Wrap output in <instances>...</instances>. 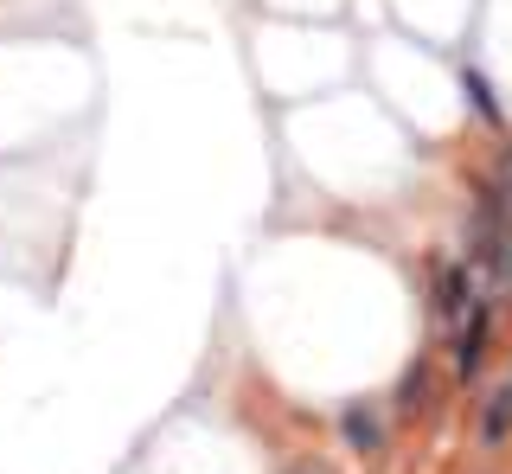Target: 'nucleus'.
<instances>
[{"label":"nucleus","instance_id":"obj_1","mask_svg":"<svg viewBox=\"0 0 512 474\" xmlns=\"http://www.w3.org/2000/svg\"><path fill=\"white\" fill-rule=\"evenodd\" d=\"M487 334H493V308L480 302L468 321H461V334H455V378L461 385H474V372L487 366Z\"/></svg>","mask_w":512,"mask_h":474},{"label":"nucleus","instance_id":"obj_2","mask_svg":"<svg viewBox=\"0 0 512 474\" xmlns=\"http://www.w3.org/2000/svg\"><path fill=\"white\" fill-rule=\"evenodd\" d=\"M340 430H346V442H352V455H372L378 442H384V423L372 417V404H346V410H340Z\"/></svg>","mask_w":512,"mask_h":474},{"label":"nucleus","instance_id":"obj_3","mask_svg":"<svg viewBox=\"0 0 512 474\" xmlns=\"http://www.w3.org/2000/svg\"><path fill=\"white\" fill-rule=\"evenodd\" d=\"M512 436V385H500L480 410V442H506Z\"/></svg>","mask_w":512,"mask_h":474},{"label":"nucleus","instance_id":"obj_4","mask_svg":"<svg viewBox=\"0 0 512 474\" xmlns=\"http://www.w3.org/2000/svg\"><path fill=\"white\" fill-rule=\"evenodd\" d=\"M461 90H468V103H474L487 122H500V97H493V84H487L480 71H461Z\"/></svg>","mask_w":512,"mask_h":474},{"label":"nucleus","instance_id":"obj_5","mask_svg":"<svg viewBox=\"0 0 512 474\" xmlns=\"http://www.w3.org/2000/svg\"><path fill=\"white\" fill-rule=\"evenodd\" d=\"M442 314H461L468 308V270H442Z\"/></svg>","mask_w":512,"mask_h":474},{"label":"nucleus","instance_id":"obj_6","mask_svg":"<svg viewBox=\"0 0 512 474\" xmlns=\"http://www.w3.org/2000/svg\"><path fill=\"white\" fill-rule=\"evenodd\" d=\"M288 474H327V468H320V462H295V468H288Z\"/></svg>","mask_w":512,"mask_h":474},{"label":"nucleus","instance_id":"obj_7","mask_svg":"<svg viewBox=\"0 0 512 474\" xmlns=\"http://www.w3.org/2000/svg\"><path fill=\"white\" fill-rule=\"evenodd\" d=\"M506 263H512V231H506Z\"/></svg>","mask_w":512,"mask_h":474},{"label":"nucleus","instance_id":"obj_8","mask_svg":"<svg viewBox=\"0 0 512 474\" xmlns=\"http://www.w3.org/2000/svg\"><path fill=\"white\" fill-rule=\"evenodd\" d=\"M506 186H512V161H506Z\"/></svg>","mask_w":512,"mask_h":474}]
</instances>
